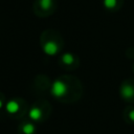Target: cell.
Wrapping results in <instances>:
<instances>
[{"label": "cell", "mask_w": 134, "mask_h": 134, "mask_svg": "<svg viewBox=\"0 0 134 134\" xmlns=\"http://www.w3.org/2000/svg\"><path fill=\"white\" fill-rule=\"evenodd\" d=\"M129 116H130V119H131L132 121H134V110H132V111L130 112V115H129Z\"/></svg>", "instance_id": "cell-10"}, {"label": "cell", "mask_w": 134, "mask_h": 134, "mask_svg": "<svg viewBox=\"0 0 134 134\" xmlns=\"http://www.w3.org/2000/svg\"><path fill=\"white\" fill-rule=\"evenodd\" d=\"M117 3V0H104V5L107 8H113L115 7Z\"/></svg>", "instance_id": "cell-9"}, {"label": "cell", "mask_w": 134, "mask_h": 134, "mask_svg": "<svg viewBox=\"0 0 134 134\" xmlns=\"http://www.w3.org/2000/svg\"><path fill=\"white\" fill-rule=\"evenodd\" d=\"M2 106H3V104H2V102H1V100H0V109H1V108H2Z\"/></svg>", "instance_id": "cell-11"}, {"label": "cell", "mask_w": 134, "mask_h": 134, "mask_svg": "<svg viewBox=\"0 0 134 134\" xmlns=\"http://www.w3.org/2000/svg\"><path fill=\"white\" fill-rule=\"evenodd\" d=\"M121 96L126 99H130L134 96V87L132 85H124L121 88Z\"/></svg>", "instance_id": "cell-3"}, {"label": "cell", "mask_w": 134, "mask_h": 134, "mask_svg": "<svg viewBox=\"0 0 134 134\" xmlns=\"http://www.w3.org/2000/svg\"><path fill=\"white\" fill-rule=\"evenodd\" d=\"M5 109H6V111H7L8 113L15 114V113H17V112L19 111L20 105H19V103L16 102V100H9V102H7V104H6Z\"/></svg>", "instance_id": "cell-4"}, {"label": "cell", "mask_w": 134, "mask_h": 134, "mask_svg": "<svg viewBox=\"0 0 134 134\" xmlns=\"http://www.w3.org/2000/svg\"><path fill=\"white\" fill-rule=\"evenodd\" d=\"M68 87L62 80H55L51 86V93L54 97H62L67 93Z\"/></svg>", "instance_id": "cell-1"}, {"label": "cell", "mask_w": 134, "mask_h": 134, "mask_svg": "<svg viewBox=\"0 0 134 134\" xmlns=\"http://www.w3.org/2000/svg\"><path fill=\"white\" fill-rule=\"evenodd\" d=\"M43 113H42V110L38 107H32L30 110H29V113H28V116L32 119V120H39L41 117H42Z\"/></svg>", "instance_id": "cell-5"}, {"label": "cell", "mask_w": 134, "mask_h": 134, "mask_svg": "<svg viewBox=\"0 0 134 134\" xmlns=\"http://www.w3.org/2000/svg\"><path fill=\"white\" fill-rule=\"evenodd\" d=\"M52 5V0H40V6L43 9H49Z\"/></svg>", "instance_id": "cell-8"}, {"label": "cell", "mask_w": 134, "mask_h": 134, "mask_svg": "<svg viewBox=\"0 0 134 134\" xmlns=\"http://www.w3.org/2000/svg\"><path fill=\"white\" fill-rule=\"evenodd\" d=\"M62 61H63L64 64H66V65H70V64L73 63V61H74V57H73L71 53H65V54H63V57H62Z\"/></svg>", "instance_id": "cell-7"}, {"label": "cell", "mask_w": 134, "mask_h": 134, "mask_svg": "<svg viewBox=\"0 0 134 134\" xmlns=\"http://www.w3.org/2000/svg\"><path fill=\"white\" fill-rule=\"evenodd\" d=\"M43 49H44V52H45L46 54H48V55H53V54H55V53L58 52L59 47H58V45H57L55 42L49 41V42H47V43L44 45Z\"/></svg>", "instance_id": "cell-2"}, {"label": "cell", "mask_w": 134, "mask_h": 134, "mask_svg": "<svg viewBox=\"0 0 134 134\" xmlns=\"http://www.w3.org/2000/svg\"><path fill=\"white\" fill-rule=\"evenodd\" d=\"M22 131H23L24 134H34L35 131H36V128H35V126H34L32 124L27 122V124H25V125L23 126Z\"/></svg>", "instance_id": "cell-6"}]
</instances>
